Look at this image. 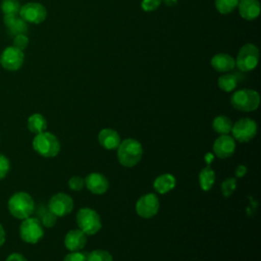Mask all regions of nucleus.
Here are the masks:
<instances>
[{
  "label": "nucleus",
  "mask_w": 261,
  "mask_h": 261,
  "mask_svg": "<svg viewBox=\"0 0 261 261\" xmlns=\"http://www.w3.org/2000/svg\"><path fill=\"white\" fill-rule=\"evenodd\" d=\"M232 138L240 143L250 142L257 134V123L249 117H243L231 126Z\"/></svg>",
  "instance_id": "nucleus-8"
},
{
  "label": "nucleus",
  "mask_w": 261,
  "mask_h": 261,
  "mask_svg": "<svg viewBox=\"0 0 261 261\" xmlns=\"http://www.w3.org/2000/svg\"><path fill=\"white\" fill-rule=\"evenodd\" d=\"M210 64L218 72H228L236 67L234 58L226 53L215 54L211 58Z\"/></svg>",
  "instance_id": "nucleus-17"
},
{
  "label": "nucleus",
  "mask_w": 261,
  "mask_h": 261,
  "mask_svg": "<svg viewBox=\"0 0 261 261\" xmlns=\"http://www.w3.org/2000/svg\"><path fill=\"white\" fill-rule=\"evenodd\" d=\"M240 81H241V76L239 74H236V72L224 73L218 77L217 85L220 90H222L223 92L229 93V92H232L237 88L238 83Z\"/></svg>",
  "instance_id": "nucleus-21"
},
{
  "label": "nucleus",
  "mask_w": 261,
  "mask_h": 261,
  "mask_svg": "<svg viewBox=\"0 0 261 261\" xmlns=\"http://www.w3.org/2000/svg\"><path fill=\"white\" fill-rule=\"evenodd\" d=\"M87 243V234L81 229L69 230L64 238V245L70 252L82 250Z\"/></svg>",
  "instance_id": "nucleus-16"
},
{
  "label": "nucleus",
  "mask_w": 261,
  "mask_h": 261,
  "mask_svg": "<svg viewBox=\"0 0 261 261\" xmlns=\"http://www.w3.org/2000/svg\"><path fill=\"white\" fill-rule=\"evenodd\" d=\"M231 106L240 111L250 112L258 108L260 96L258 92L251 89H242L234 92L230 98Z\"/></svg>",
  "instance_id": "nucleus-4"
},
{
  "label": "nucleus",
  "mask_w": 261,
  "mask_h": 261,
  "mask_svg": "<svg viewBox=\"0 0 261 261\" xmlns=\"http://www.w3.org/2000/svg\"><path fill=\"white\" fill-rule=\"evenodd\" d=\"M73 208L72 198L64 193H57L53 195L48 203V209L57 217H62L71 212Z\"/></svg>",
  "instance_id": "nucleus-11"
},
{
  "label": "nucleus",
  "mask_w": 261,
  "mask_h": 261,
  "mask_svg": "<svg viewBox=\"0 0 261 261\" xmlns=\"http://www.w3.org/2000/svg\"><path fill=\"white\" fill-rule=\"evenodd\" d=\"M8 210L17 219H25L35 211V202L25 192H16L8 200Z\"/></svg>",
  "instance_id": "nucleus-2"
},
{
  "label": "nucleus",
  "mask_w": 261,
  "mask_h": 261,
  "mask_svg": "<svg viewBox=\"0 0 261 261\" xmlns=\"http://www.w3.org/2000/svg\"><path fill=\"white\" fill-rule=\"evenodd\" d=\"M99 144L106 150H114L120 144V137L118 133L112 128H103L98 135Z\"/></svg>",
  "instance_id": "nucleus-19"
},
{
  "label": "nucleus",
  "mask_w": 261,
  "mask_h": 261,
  "mask_svg": "<svg viewBox=\"0 0 261 261\" xmlns=\"http://www.w3.org/2000/svg\"><path fill=\"white\" fill-rule=\"evenodd\" d=\"M4 242H5V230L2 224L0 223V247L4 244Z\"/></svg>",
  "instance_id": "nucleus-37"
},
{
  "label": "nucleus",
  "mask_w": 261,
  "mask_h": 261,
  "mask_svg": "<svg viewBox=\"0 0 261 261\" xmlns=\"http://www.w3.org/2000/svg\"><path fill=\"white\" fill-rule=\"evenodd\" d=\"M18 14L25 22L38 24L46 19L47 9L41 3L29 2L20 6Z\"/></svg>",
  "instance_id": "nucleus-9"
},
{
  "label": "nucleus",
  "mask_w": 261,
  "mask_h": 261,
  "mask_svg": "<svg viewBox=\"0 0 261 261\" xmlns=\"http://www.w3.org/2000/svg\"><path fill=\"white\" fill-rule=\"evenodd\" d=\"M85 186V179L82 178L81 176H77V175H74V176H71L68 180V187L70 190L72 191H81Z\"/></svg>",
  "instance_id": "nucleus-31"
},
{
  "label": "nucleus",
  "mask_w": 261,
  "mask_h": 261,
  "mask_svg": "<svg viewBox=\"0 0 261 261\" xmlns=\"http://www.w3.org/2000/svg\"><path fill=\"white\" fill-rule=\"evenodd\" d=\"M6 261H28L25 257L19 253H12L7 258Z\"/></svg>",
  "instance_id": "nucleus-35"
},
{
  "label": "nucleus",
  "mask_w": 261,
  "mask_h": 261,
  "mask_svg": "<svg viewBox=\"0 0 261 261\" xmlns=\"http://www.w3.org/2000/svg\"><path fill=\"white\" fill-rule=\"evenodd\" d=\"M87 261H113V258L107 251L94 250L87 256Z\"/></svg>",
  "instance_id": "nucleus-28"
},
{
  "label": "nucleus",
  "mask_w": 261,
  "mask_h": 261,
  "mask_svg": "<svg viewBox=\"0 0 261 261\" xmlns=\"http://www.w3.org/2000/svg\"><path fill=\"white\" fill-rule=\"evenodd\" d=\"M19 237L28 244H37L44 237L43 225L37 217H28L19 226Z\"/></svg>",
  "instance_id": "nucleus-7"
},
{
  "label": "nucleus",
  "mask_w": 261,
  "mask_h": 261,
  "mask_svg": "<svg viewBox=\"0 0 261 261\" xmlns=\"http://www.w3.org/2000/svg\"><path fill=\"white\" fill-rule=\"evenodd\" d=\"M29 45V38L25 34H20V35H16L15 37H13V45L15 48L23 51Z\"/></svg>",
  "instance_id": "nucleus-30"
},
{
  "label": "nucleus",
  "mask_w": 261,
  "mask_h": 261,
  "mask_svg": "<svg viewBox=\"0 0 261 261\" xmlns=\"http://www.w3.org/2000/svg\"><path fill=\"white\" fill-rule=\"evenodd\" d=\"M76 223L79 229L89 236L97 233L102 227V222L99 214L95 210L88 207L82 208L77 211Z\"/></svg>",
  "instance_id": "nucleus-5"
},
{
  "label": "nucleus",
  "mask_w": 261,
  "mask_h": 261,
  "mask_svg": "<svg viewBox=\"0 0 261 261\" xmlns=\"http://www.w3.org/2000/svg\"><path fill=\"white\" fill-rule=\"evenodd\" d=\"M175 184H176V179L172 174L163 173L158 175L155 178L153 182V187L155 191L158 192L159 194H166L170 192L172 189H174Z\"/></svg>",
  "instance_id": "nucleus-20"
},
{
  "label": "nucleus",
  "mask_w": 261,
  "mask_h": 261,
  "mask_svg": "<svg viewBox=\"0 0 261 261\" xmlns=\"http://www.w3.org/2000/svg\"><path fill=\"white\" fill-rule=\"evenodd\" d=\"M236 66L243 72L253 70L259 61V50L256 45L248 43L241 47L237 55Z\"/></svg>",
  "instance_id": "nucleus-6"
},
{
  "label": "nucleus",
  "mask_w": 261,
  "mask_h": 261,
  "mask_svg": "<svg viewBox=\"0 0 261 261\" xmlns=\"http://www.w3.org/2000/svg\"><path fill=\"white\" fill-rule=\"evenodd\" d=\"M63 261H87V255L79 251L71 252L64 257Z\"/></svg>",
  "instance_id": "nucleus-34"
},
{
  "label": "nucleus",
  "mask_w": 261,
  "mask_h": 261,
  "mask_svg": "<svg viewBox=\"0 0 261 261\" xmlns=\"http://www.w3.org/2000/svg\"><path fill=\"white\" fill-rule=\"evenodd\" d=\"M232 122L225 115H218L212 121V128L219 135H228L231 130Z\"/></svg>",
  "instance_id": "nucleus-24"
},
{
  "label": "nucleus",
  "mask_w": 261,
  "mask_h": 261,
  "mask_svg": "<svg viewBox=\"0 0 261 261\" xmlns=\"http://www.w3.org/2000/svg\"><path fill=\"white\" fill-rule=\"evenodd\" d=\"M161 2H162V0H142L141 7L144 11L151 12V11L156 10L160 6Z\"/></svg>",
  "instance_id": "nucleus-32"
},
{
  "label": "nucleus",
  "mask_w": 261,
  "mask_h": 261,
  "mask_svg": "<svg viewBox=\"0 0 261 261\" xmlns=\"http://www.w3.org/2000/svg\"><path fill=\"white\" fill-rule=\"evenodd\" d=\"M236 150L234 139L228 135H220L213 143V152L220 159L229 158Z\"/></svg>",
  "instance_id": "nucleus-13"
},
{
  "label": "nucleus",
  "mask_w": 261,
  "mask_h": 261,
  "mask_svg": "<svg viewBox=\"0 0 261 261\" xmlns=\"http://www.w3.org/2000/svg\"><path fill=\"white\" fill-rule=\"evenodd\" d=\"M20 9L18 0H2L1 11L3 14H15L17 15Z\"/></svg>",
  "instance_id": "nucleus-27"
},
{
  "label": "nucleus",
  "mask_w": 261,
  "mask_h": 261,
  "mask_svg": "<svg viewBox=\"0 0 261 261\" xmlns=\"http://www.w3.org/2000/svg\"><path fill=\"white\" fill-rule=\"evenodd\" d=\"M214 182H215L214 170L209 166L204 167L199 173V185H200L201 189L204 192H207L213 187Z\"/></svg>",
  "instance_id": "nucleus-23"
},
{
  "label": "nucleus",
  "mask_w": 261,
  "mask_h": 261,
  "mask_svg": "<svg viewBox=\"0 0 261 261\" xmlns=\"http://www.w3.org/2000/svg\"><path fill=\"white\" fill-rule=\"evenodd\" d=\"M163 2L166 6H169V7H172L177 4V0H163Z\"/></svg>",
  "instance_id": "nucleus-38"
},
{
  "label": "nucleus",
  "mask_w": 261,
  "mask_h": 261,
  "mask_svg": "<svg viewBox=\"0 0 261 261\" xmlns=\"http://www.w3.org/2000/svg\"><path fill=\"white\" fill-rule=\"evenodd\" d=\"M37 215L39 216L38 219L40 220L42 225L45 227H53L56 223L57 216L44 206L39 207V209L37 211Z\"/></svg>",
  "instance_id": "nucleus-25"
},
{
  "label": "nucleus",
  "mask_w": 261,
  "mask_h": 261,
  "mask_svg": "<svg viewBox=\"0 0 261 261\" xmlns=\"http://www.w3.org/2000/svg\"><path fill=\"white\" fill-rule=\"evenodd\" d=\"M237 188V180L233 177L226 178L221 184V193L224 197H229Z\"/></svg>",
  "instance_id": "nucleus-29"
},
{
  "label": "nucleus",
  "mask_w": 261,
  "mask_h": 261,
  "mask_svg": "<svg viewBox=\"0 0 261 261\" xmlns=\"http://www.w3.org/2000/svg\"><path fill=\"white\" fill-rule=\"evenodd\" d=\"M239 1L240 0H215V7L220 14H228L238 7Z\"/></svg>",
  "instance_id": "nucleus-26"
},
{
  "label": "nucleus",
  "mask_w": 261,
  "mask_h": 261,
  "mask_svg": "<svg viewBox=\"0 0 261 261\" xmlns=\"http://www.w3.org/2000/svg\"><path fill=\"white\" fill-rule=\"evenodd\" d=\"M143 156V147L135 139H125L117 147V159L124 167H134Z\"/></svg>",
  "instance_id": "nucleus-1"
},
{
  "label": "nucleus",
  "mask_w": 261,
  "mask_h": 261,
  "mask_svg": "<svg viewBox=\"0 0 261 261\" xmlns=\"http://www.w3.org/2000/svg\"><path fill=\"white\" fill-rule=\"evenodd\" d=\"M34 150L43 157H55L60 151V144L58 139L48 132L37 134L33 140Z\"/></svg>",
  "instance_id": "nucleus-3"
},
{
  "label": "nucleus",
  "mask_w": 261,
  "mask_h": 261,
  "mask_svg": "<svg viewBox=\"0 0 261 261\" xmlns=\"http://www.w3.org/2000/svg\"><path fill=\"white\" fill-rule=\"evenodd\" d=\"M10 169V162L8 158L0 154V179L4 178Z\"/></svg>",
  "instance_id": "nucleus-33"
},
{
  "label": "nucleus",
  "mask_w": 261,
  "mask_h": 261,
  "mask_svg": "<svg viewBox=\"0 0 261 261\" xmlns=\"http://www.w3.org/2000/svg\"><path fill=\"white\" fill-rule=\"evenodd\" d=\"M247 172V167L245 165H239L237 168H236V176L237 177H243Z\"/></svg>",
  "instance_id": "nucleus-36"
},
{
  "label": "nucleus",
  "mask_w": 261,
  "mask_h": 261,
  "mask_svg": "<svg viewBox=\"0 0 261 261\" xmlns=\"http://www.w3.org/2000/svg\"><path fill=\"white\" fill-rule=\"evenodd\" d=\"M3 22L10 37H15L16 35L25 34L28 32V22L15 14H4Z\"/></svg>",
  "instance_id": "nucleus-15"
},
{
  "label": "nucleus",
  "mask_w": 261,
  "mask_h": 261,
  "mask_svg": "<svg viewBox=\"0 0 261 261\" xmlns=\"http://www.w3.org/2000/svg\"><path fill=\"white\" fill-rule=\"evenodd\" d=\"M24 60L23 51L15 48L14 46H9L5 48L0 55V64L3 68L7 70H17L22 66Z\"/></svg>",
  "instance_id": "nucleus-10"
},
{
  "label": "nucleus",
  "mask_w": 261,
  "mask_h": 261,
  "mask_svg": "<svg viewBox=\"0 0 261 261\" xmlns=\"http://www.w3.org/2000/svg\"><path fill=\"white\" fill-rule=\"evenodd\" d=\"M28 128L35 135L43 133L47 128V120L41 113H34L28 118Z\"/></svg>",
  "instance_id": "nucleus-22"
},
{
  "label": "nucleus",
  "mask_w": 261,
  "mask_h": 261,
  "mask_svg": "<svg viewBox=\"0 0 261 261\" xmlns=\"http://www.w3.org/2000/svg\"><path fill=\"white\" fill-rule=\"evenodd\" d=\"M159 200L155 194H146L136 203V212L142 218H152L159 210Z\"/></svg>",
  "instance_id": "nucleus-12"
},
{
  "label": "nucleus",
  "mask_w": 261,
  "mask_h": 261,
  "mask_svg": "<svg viewBox=\"0 0 261 261\" xmlns=\"http://www.w3.org/2000/svg\"><path fill=\"white\" fill-rule=\"evenodd\" d=\"M238 8L240 15L247 20L256 19L260 14V3L258 0H240Z\"/></svg>",
  "instance_id": "nucleus-18"
},
{
  "label": "nucleus",
  "mask_w": 261,
  "mask_h": 261,
  "mask_svg": "<svg viewBox=\"0 0 261 261\" xmlns=\"http://www.w3.org/2000/svg\"><path fill=\"white\" fill-rule=\"evenodd\" d=\"M85 186L95 195H103L109 188L108 179L99 172H92L85 178Z\"/></svg>",
  "instance_id": "nucleus-14"
}]
</instances>
